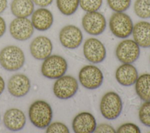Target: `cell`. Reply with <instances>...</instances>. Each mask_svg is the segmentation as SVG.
<instances>
[{"label": "cell", "instance_id": "8992f818", "mask_svg": "<svg viewBox=\"0 0 150 133\" xmlns=\"http://www.w3.org/2000/svg\"><path fill=\"white\" fill-rule=\"evenodd\" d=\"M79 83L76 79L69 75H63L55 81L53 86L54 96L62 100L73 97L77 92Z\"/></svg>", "mask_w": 150, "mask_h": 133}, {"label": "cell", "instance_id": "52a82bcc", "mask_svg": "<svg viewBox=\"0 0 150 133\" xmlns=\"http://www.w3.org/2000/svg\"><path fill=\"white\" fill-rule=\"evenodd\" d=\"M104 76L101 70L95 65H86L79 73V80L83 87L88 90L99 88L103 81Z\"/></svg>", "mask_w": 150, "mask_h": 133}, {"label": "cell", "instance_id": "d6986e66", "mask_svg": "<svg viewBox=\"0 0 150 133\" xmlns=\"http://www.w3.org/2000/svg\"><path fill=\"white\" fill-rule=\"evenodd\" d=\"M132 34L134 40L139 47H150V22L142 21L136 23Z\"/></svg>", "mask_w": 150, "mask_h": 133}, {"label": "cell", "instance_id": "4316f807", "mask_svg": "<svg viewBox=\"0 0 150 133\" xmlns=\"http://www.w3.org/2000/svg\"><path fill=\"white\" fill-rule=\"evenodd\" d=\"M69 128L61 122H53L46 127V132L47 133H69Z\"/></svg>", "mask_w": 150, "mask_h": 133}, {"label": "cell", "instance_id": "d6a6232c", "mask_svg": "<svg viewBox=\"0 0 150 133\" xmlns=\"http://www.w3.org/2000/svg\"><path fill=\"white\" fill-rule=\"evenodd\" d=\"M5 83L4 79L0 76V95L3 93L4 90H5Z\"/></svg>", "mask_w": 150, "mask_h": 133}, {"label": "cell", "instance_id": "4fadbf2b", "mask_svg": "<svg viewBox=\"0 0 150 133\" xmlns=\"http://www.w3.org/2000/svg\"><path fill=\"white\" fill-rule=\"evenodd\" d=\"M31 84L27 76L22 73L13 75L8 80V90L10 94L15 97H22L26 96L30 89Z\"/></svg>", "mask_w": 150, "mask_h": 133}, {"label": "cell", "instance_id": "f546056e", "mask_svg": "<svg viewBox=\"0 0 150 133\" xmlns=\"http://www.w3.org/2000/svg\"><path fill=\"white\" fill-rule=\"evenodd\" d=\"M35 5L39 7L46 8L50 5L53 1V0H32Z\"/></svg>", "mask_w": 150, "mask_h": 133}, {"label": "cell", "instance_id": "cb8c5ba5", "mask_svg": "<svg viewBox=\"0 0 150 133\" xmlns=\"http://www.w3.org/2000/svg\"><path fill=\"white\" fill-rule=\"evenodd\" d=\"M140 122L144 125L150 127V101H145L138 111Z\"/></svg>", "mask_w": 150, "mask_h": 133}, {"label": "cell", "instance_id": "9a60e30c", "mask_svg": "<svg viewBox=\"0 0 150 133\" xmlns=\"http://www.w3.org/2000/svg\"><path fill=\"white\" fill-rule=\"evenodd\" d=\"M96 127V120L89 112L84 111L79 113L72 121V129L76 133L94 132Z\"/></svg>", "mask_w": 150, "mask_h": 133}, {"label": "cell", "instance_id": "30bf717a", "mask_svg": "<svg viewBox=\"0 0 150 133\" xmlns=\"http://www.w3.org/2000/svg\"><path fill=\"white\" fill-rule=\"evenodd\" d=\"M140 54V47L132 39H124L120 42L115 49L118 60L122 63L135 62Z\"/></svg>", "mask_w": 150, "mask_h": 133}, {"label": "cell", "instance_id": "ffe728a7", "mask_svg": "<svg viewBox=\"0 0 150 133\" xmlns=\"http://www.w3.org/2000/svg\"><path fill=\"white\" fill-rule=\"evenodd\" d=\"M34 5L32 0H12L11 11L16 18H28L33 12Z\"/></svg>", "mask_w": 150, "mask_h": 133}, {"label": "cell", "instance_id": "f1b7e54d", "mask_svg": "<svg viewBox=\"0 0 150 133\" xmlns=\"http://www.w3.org/2000/svg\"><path fill=\"white\" fill-rule=\"evenodd\" d=\"M94 132L97 133H105V132H108V133H114L116 132L115 129L110 125L107 124H99L98 125H97Z\"/></svg>", "mask_w": 150, "mask_h": 133}, {"label": "cell", "instance_id": "7a4b0ae2", "mask_svg": "<svg viewBox=\"0 0 150 133\" xmlns=\"http://www.w3.org/2000/svg\"><path fill=\"white\" fill-rule=\"evenodd\" d=\"M25 57L23 50L15 45H9L0 52V64L6 70L15 71L24 65Z\"/></svg>", "mask_w": 150, "mask_h": 133}, {"label": "cell", "instance_id": "1f68e13d", "mask_svg": "<svg viewBox=\"0 0 150 133\" xmlns=\"http://www.w3.org/2000/svg\"><path fill=\"white\" fill-rule=\"evenodd\" d=\"M7 6L8 0H0V14L6 9Z\"/></svg>", "mask_w": 150, "mask_h": 133}, {"label": "cell", "instance_id": "e0dca14e", "mask_svg": "<svg viewBox=\"0 0 150 133\" xmlns=\"http://www.w3.org/2000/svg\"><path fill=\"white\" fill-rule=\"evenodd\" d=\"M30 21L34 29L39 31H46L52 27L54 19L49 9L40 7L33 11Z\"/></svg>", "mask_w": 150, "mask_h": 133}, {"label": "cell", "instance_id": "3957f363", "mask_svg": "<svg viewBox=\"0 0 150 133\" xmlns=\"http://www.w3.org/2000/svg\"><path fill=\"white\" fill-rule=\"evenodd\" d=\"M134 24L131 17L124 12L113 13L109 20V28L112 34L120 39L129 37L132 32Z\"/></svg>", "mask_w": 150, "mask_h": 133}, {"label": "cell", "instance_id": "8fae6325", "mask_svg": "<svg viewBox=\"0 0 150 133\" xmlns=\"http://www.w3.org/2000/svg\"><path fill=\"white\" fill-rule=\"evenodd\" d=\"M59 38L63 47L69 49H74L81 44L83 35L79 28L73 25H68L61 29Z\"/></svg>", "mask_w": 150, "mask_h": 133}, {"label": "cell", "instance_id": "2e32d148", "mask_svg": "<svg viewBox=\"0 0 150 133\" xmlns=\"http://www.w3.org/2000/svg\"><path fill=\"white\" fill-rule=\"evenodd\" d=\"M26 121V118L25 113L21 110L16 108L7 110L3 117L5 127L11 131L21 130L25 127Z\"/></svg>", "mask_w": 150, "mask_h": 133}, {"label": "cell", "instance_id": "ac0fdd59", "mask_svg": "<svg viewBox=\"0 0 150 133\" xmlns=\"http://www.w3.org/2000/svg\"><path fill=\"white\" fill-rule=\"evenodd\" d=\"M115 76L120 84L123 86H131L135 84L138 73L132 63H123L117 69Z\"/></svg>", "mask_w": 150, "mask_h": 133}, {"label": "cell", "instance_id": "484cf974", "mask_svg": "<svg viewBox=\"0 0 150 133\" xmlns=\"http://www.w3.org/2000/svg\"><path fill=\"white\" fill-rule=\"evenodd\" d=\"M102 4L103 0H79V6L86 12L98 11Z\"/></svg>", "mask_w": 150, "mask_h": 133}, {"label": "cell", "instance_id": "ba28073f", "mask_svg": "<svg viewBox=\"0 0 150 133\" xmlns=\"http://www.w3.org/2000/svg\"><path fill=\"white\" fill-rule=\"evenodd\" d=\"M81 25L86 33L97 36L103 33L107 26L105 16L98 11L87 12L82 18Z\"/></svg>", "mask_w": 150, "mask_h": 133}, {"label": "cell", "instance_id": "5bb4252c", "mask_svg": "<svg viewBox=\"0 0 150 133\" xmlns=\"http://www.w3.org/2000/svg\"><path fill=\"white\" fill-rule=\"evenodd\" d=\"M29 49L32 56L35 59L42 60L52 54L53 44L47 36H38L31 42Z\"/></svg>", "mask_w": 150, "mask_h": 133}, {"label": "cell", "instance_id": "277c9868", "mask_svg": "<svg viewBox=\"0 0 150 133\" xmlns=\"http://www.w3.org/2000/svg\"><path fill=\"white\" fill-rule=\"evenodd\" d=\"M67 68V62L63 57L57 54H50L43 60L40 70L45 77L57 79L64 75Z\"/></svg>", "mask_w": 150, "mask_h": 133}, {"label": "cell", "instance_id": "836d02e7", "mask_svg": "<svg viewBox=\"0 0 150 133\" xmlns=\"http://www.w3.org/2000/svg\"><path fill=\"white\" fill-rule=\"evenodd\" d=\"M0 119H1V117H0Z\"/></svg>", "mask_w": 150, "mask_h": 133}, {"label": "cell", "instance_id": "44dd1931", "mask_svg": "<svg viewBox=\"0 0 150 133\" xmlns=\"http://www.w3.org/2000/svg\"><path fill=\"white\" fill-rule=\"evenodd\" d=\"M135 92L144 101H150V74L144 73L138 77L135 83Z\"/></svg>", "mask_w": 150, "mask_h": 133}, {"label": "cell", "instance_id": "d4e9b609", "mask_svg": "<svg viewBox=\"0 0 150 133\" xmlns=\"http://www.w3.org/2000/svg\"><path fill=\"white\" fill-rule=\"evenodd\" d=\"M109 8L115 12H125L130 6L131 0H107Z\"/></svg>", "mask_w": 150, "mask_h": 133}, {"label": "cell", "instance_id": "603a6c76", "mask_svg": "<svg viewBox=\"0 0 150 133\" xmlns=\"http://www.w3.org/2000/svg\"><path fill=\"white\" fill-rule=\"evenodd\" d=\"M134 11L135 15L141 19L150 18V0H136Z\"/></svg>", "mask_w": 150, "mask_h": 133}, {"label": "cell", "instance_id": "7402d4cb", "mask_svg": "<svg viewBox=\"0 0 150 133\" xmlns=\"http://www.w3.org/2000/svg\"><path fill=\"white\" fill-rule=\"evenodd\" d=\"M59 11L65 16L73 15L79 6V0H56Z\"/></svg>", "mask_w": 150, "mask_h": 133}, {"label": "cell", "instance_id": "4dcf8cb0", "mask_svg": "<svg viewBox=\"0 0 150 133\" xmlns=\"http://www.w3.org/2000/svg\"><path fill=\"white\" fill-rule=\"evenodd\" d=\"M6 29V22L4 19L0 16V37H1L5 33Z\"/></svg>", "mask_w": 150, "mask_h": 133}, {"label": "cell", "instance_id": "9c48e42d", "mask_svg": "<svg viewBox=\"0 0 150 133\" xmlns=\"http://www.w3.org/2000/svg\"><path fill=\"white\" fill-rule=\"evenodd\" d=\"M83 54L92 63H100L106 57V49L103 43L96 37L87 39L83 45Z\"/></svg>", "mask_w": 150, "mask_h": 133}, {"label": "cell", "instance_id": "83f0119b", "mask_svg": "<svg viewBox=\"0 0 150 133\" xmlns=\"http://www.w3.org/2000/svg\"><path fill=\"white\" fill-rule=\"evenodd\" d=\"M118 133H140L141 130L138 125L134 123L127 122L121 125L116 131Z\"/></svg>", "mask_w": 150, "mask_h": 133}, {"label": "cell", "instance_id": "6da1fadb", "mask_svg": "<svg viewBox=\"0 0 150 133\" xmlns=\"http://www.w3.org/2000/svg\"><path fill=\"white\" fill-rule=\"evenodd\" d=\"M28 116L30 122L40 129L46 128L53 118V110L50 104L43 100H36L30 105Z\"/></svg>", "mask_w": 150, "mask_h": 133}, {"label": "cell", "instance_id": "5b68a950", "mask_svg": "<svg viewBox=\"0 0 150 133\" xmlns=\"http://www.w3.org/2000/svg\"><path fill=\"white\" fill-rule=\"evenodd\" d=\"M122 101L120 96L114 91L106 93L101 98L100 110L104 118L109 120L117 118L122 110Z\"/></svg>", "mask_w": 150, "mask_h": 133}, {"label": "cell", "instance_id": "7c38bea8", "mask_svg": "<svg viewBox=\"0 0 150 133\" xmlns=\"http://www.w3.org/2000/svg\"><path fill=\"white\" fill-rule=\"evenodd\" d=\"M34 28L31 21L28 18H16L9 25V33L11 36L19 41H25L33 34Z\"/></svg>", "mask_w": 150, "mask_h": 133}]
</instances>
